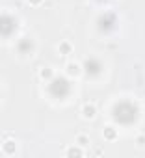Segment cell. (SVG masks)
I'll return each instance as SVG.
<instances>
[{
	"mask_svg": "<svg viewBox=\"0 0 145 158\" xmlns=\"http://www.w3.org/2000/svg\"><path fill=\"white\" fill-rule=\"evenodd\" d=\"M136 106L132 104V102H128V101H123V102H119L115 108H114V117H115V121L117 123H121V125H128V123H132L134 119H136Z\"/></svg>",
	"mask_w": 145,
	"mask_h": 158,
	"instance_id": "6da1fadb",
	"label": "cell"
},
{
	"mask_svg": "<svg viewBox=\"0 0 145 158\" xmlns=\"http://www.w3.org/2000/svg\"><path fill=\"white\" fill-rule=\"evenodd\" d=\"M69 89H71L69 82L65 80V78H61V76L54 78V80L48 84V91H50V93H52L56 99H63V97L69 93Z\"/></svg>",
	"mask_w": 145,
	"mask_h": 158,
	"instance_id": "7a4b0ae2",
	"label": "cell"
},
{
	"mask_svg": "<svg viewBox=\"0 0 145 158\" xmlns=\"http://www.w3.org/2000/svg\"><path fill=\"white\" fill-rule=\"evenodd\" d=\"M101 61L99 60H95V58H89L86 63H84V71L89 74V76H97L99 73H101Z\"/></svg>",
	"mask_w": 145,
	"mask_h": 158,
	"instance_id": "3957f363",
	"label": "cell"
},
{
	"mask_svg": "<svg viewBox=\"0 0 145 158\" xmlns=\"http://www.w3.org/2000/svg\"><path fill=\"white\" fill-rule=\"evenodd\" d=\"M114 23H115V19H114L112 15H106V17H102V21H101V28H102L104 32H110V30L114 28Z\"/></svg>",
	"mask_w": 145,
	"mask_h": 158,
	"instance_id": "277c9868",
	"label": "cell"
},
{
	"mask_svg": "<svg viewBox=\"0 0 145 158\" xmlns=\"http://www.w3.org/2000/svg\"><path fill=\"white\" fill-rule=\"evenodd\" d=\"M102 136H104V139H115L117 138V130L114 128V127H104L102 128Z\"/></svg>",
	"mask_w": 145,
	"mask_h": 158,
	"instance_id": "5b68a950",
	"label": "cell"
},
{
	"mask_svg": "<svg viewBox=\"0 0 145 158\" xmlns=\"http://www.w3.org/2000/svg\"><path fill=\"white\" fill-rule=\"evenodd\" d=\"M32 48H34V45H32V41H30V39H21V41H19V50H21V52L28 54Z\"/></svg>",
	"mask_w": 145,
	"mask_h": 158,
	"instance_id": "8992f818",
	"label": "cell"
},
{
	"mask_svg": "<svg viewBox=\"0 0 145 158\" xmlns=\"http://www.w3.org/2000/svg\"><path fill=\"white\" fill-rule=\"evenodd\" d=\"M4 152H6V154H10V156H13V154H15V141L8 139V141L4 143Z\"/></svg>",
	"mask_w": 145,
	"mask_h": 158,
	"instance_id": "52a82bcc",
	"label": "cell"
},
{
	"mask_svg": "<svg viewBox=\"0 0 145 158\" xmlns=\"http://www.w3.org/2000/svg\"><path fill=\"white\" fill-rule=\"evenodd\" d=\"M82 112H84V115H86L88 119H93V117H95V106H93V104H86Z\"/></svg>",
	"mask_w": 145,
	"mask_h": 158,
	"instance_id": "ba28073f",
	"label": "cell"
},
{
	"mask_svg": "<svg viewBox=\"0 0 145 158\" xmlns=\"http://www.w3.org/2000/svg\"><path fill=\"white\" fill-rule=\"evenodd\" d=\"M72 50V47H71V43H67V41H63L61 45H60V54H69Z\"/></svg>",
	"mask_w": 145,
	"mask_h": 158,
	"instance_id": "9c48e42d",
	"label": "cell"
},
{
	"mask_svg": "<svg viewBox=\"0 0 145 158\" xmlns=\"http://www.w3.org/2000/svg\"><path fill=\"white\" fill-rule=\"evenodd\" d=\"M88 143H89V138H88V136H78V138H77V145H78V147H86Z\"/></svg>",
	"mask_w": 145,
	"mask_h": 158,
	"instance_id": "30bf717a",
	"label": "cell"
},
{
	"mask_svg": "<svg viewBox=\"0 0 145 158\" xmlns=\"http://www.w3.org/2000/svg\"><path fill=\"white\" fill-rule=\"evenodd\" d=\"M67 156H82V151L80 149H69L67 151Z\"/></svg>",
	"mask_w": 145,
	"mask_h": 158,
	"instance_id": "8fae6325",
	"label": "cell"
},
{
	"mask_svg": "<svg viewBox=\"0 0 145 158\" xmlns=\"http://www.w3.org/2000/svg\"><path fill=\"white\" fill-rule=\"evenodd\" d=\"M136 145L138 147H145V136H138L136 138Z\"/></svg>",
	"mask_w": 145,
	"mask_h": 158,
	"instance_id": "7c38bea8",
	"label": "cell"
},
{
	"mask_svg": "<svg viewBox=\"0 0 145 158\" xmlns=\"http://www.w3.org/2000/svg\"><path fill=\"white\" fill-rule=\"evenodd\" d=\"M69 69H71V73H78V67H77V65H75V63H72V65H71V67H69Z\"/></svg>",
	"mask_w": 145,
	"mask_h": 158,
	"instance_id": "4fadbf2b",
	"label": "cell"
},
{
	"mask_svg": "<svg viewBox=\"0 0 145 158\" xmlns=\"http://www.w3.org/2000/svg\"><path fill=\"white\" fill-rule=\"evenodd\" d=\"M28 2H30V4H34V6H35V4H39V2H41V0H28Z\"/></svg>",
	"mask_w": 145,
	"mask_h": 158,
	"instance_id": "5bb4252c",
	"label": "cell"
}]
</instances>
